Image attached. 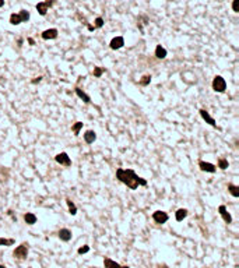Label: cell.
Wrapping results in <instances>:
<instances>
[{
    "mask_svg": "<svg viewBox=\"0 0 239 268\" xmlns=\"http://www.w3.org/2000/svg\"><path fill=\"white\" fill-rule=\"evenodd\" d=\"M168 214L164 212V211H155L154 214H152V219H154L157 223H165L168 221Z\"/></svg>",
    "mask_w": 239,
    "mask_h": 268,
    "instance_id": "cell-5",
    "label": "cell"
},
{
    "mask_svg": "<svg viewBox=\"0 0 239 268\" xmlns=\"http://www.w3.org/2000/svg\"><path fill=\"white\" fill-rule=\"evenodd\" d=\"M102 25H104V18H102V17H97V18H95L94 28H101Z\"/></svg>",
    "mask_w": 239,
    "mask_h": 268,
    "instance_id": "cell-26",
    "label": "cell"
},
{
    "mask_svg": "<svg viewBox=\"0 0 239 268\" xmlns=\"http://www.w3.org/2000/svg\"><path fill=\"white\" fill-rule=\"evenodd\" d=\"M37 10H38V13H39L41 16H45V14L48 13V10H49V7L45 4V2H41V3H38L37 4Z\"/></svg>",
    "mask_w": 239,
    "mask_h": 268,
    "instance_id": "cell-17",
    "label": "cell"
},
{
    "mask_svg": "<svg viewBox=\"0 0 239 268\" xmlns=\"http://www.w3.org/2000/svg\"><path fill=\"white\" fill-rule=\"evenodd\" d=\"M24 221L28 223V225H34V223H37V215L32 212H27L24 215Z\"/></svg>",
    "mask_w": 239,
    "mask_h": 268,
    "instance_id": "cell-15",
    "label": "cell"
},
{
    "mask_svg": "<svg viewBox=\"0 0 239 268\" xmlns=\"http://www.w3.org/2000/svg\"><path fill=\"white\" fill-rule=\"evenodd\" d=\"M218 211H220L221 216H222V219H224V221H225L226 223H231V222H232V216L229 215V212L226 211V207H225V205H220V207H218Z\"/></svg>",
    "mask_w": 239,
    "mask_h": 268,
    "instance_id": "cell-9",
    "label": "cell"
},
{
    "mask_svg": "<svg viewBox=\"0 0 239 268\" xmlns=\"http://www.w3.org/2000/svg\"><path fill=\"white\" fill-rule=\"evenodd\" d=\"M218 168H221L222 171H225V169L228 168V161L224 159V158H221V159L218 161Z\"/></svg>",
    "mask_w": 239,
    "mask_h": 268,
    "instance_id": "cell-25",
    "label": "cell"
},
{
    "mask_svg": "<svg viewBox=\"0 0 239 268\" xmlns=\"http://www.w3.org/2000/svg\"><path fill=\"white\" fill-rule=\"evenodd\" d=\"M55 159H56V162L60 163V165H63V166H70V165H71V159H70V156H69L66 152H60V154H58V155L55 156Z\"/></svg>",
    "mask_w": 239,
    "mask_h": 268,
    "instance_id": "cell-4",
    "label": "cell"
},
{
    "mask_svg": "<svg viewBox=\"0 0 239 268\" xmlns=\"http://www.w3.org/2000/svg\"><path fill=\"white\" fill-rule=\"evenodd\" d=\"M228 191L231 193L234 197H239V187L235 184H228Z\"/></svg>",
    "mask_w": 239,
    "mask_h": 268,
    "instance_id": "cell-19",
    "label": "cell"
},
{
    "mask_svg": "<svg viewBox=\"0 0 239 268\" xmlns=\"http://www.w3.org/2000/svg\"><path fill=\"white\" fill-rule=\"evenodd\" d=\"M232 8H234L235 13H239V0H234V3H232Z\"/></svg>",
    "mask_w": 239,
    "mask_h": 268,
    "instance_id": "cell-29",
    "label": "cell"
},
{
    "mask_svg": "<svg viewBox=\"0 0 239 268\" xmlns=\"http://www.w3.org/2000/svg\"><path fill=\"white\" fill-rule=\"evenodd\" d=\"M13 254H14V257H16V258H20V260H24V258H27V256H28V245H27V243H23V245H20L16 250H14Z\"/></svg>",
    "mask_w": 239,
    "mask_h": 268,
    "instance_id": "cell-3",
    "label": "cell"
},
{
    "mask_svg": "<svg viewBox=\"0 0 239 268\" xmlns=\"http://www.w3.org/2000/svg\"><path fill=\"white\" fill-rule=\"evenodd\" d=\"M58 235L60 237V240H63V242H69L71 239V231H69V229H60Z\"/></svg>",
    "mask_w": 239,
    "mask_h": 268,
    "instance_id": "cell-11",
    "label": "cell"
},
{
    "mask_svg": "<svg viewBox=\"0 0 239 268\" xmlns=\"http://www.w3.org/2000/svg\"><path fill=\"white\" fill-rule=\"evenodd\" d=\"M42 38L43 39H55L58 38V29L56 28H50V29H45L42 32Z\"/></svg>",
    "mask_w": 239,
    "mask_h": 268,
    "instance_id": "cell-8",
    "label": "cell"
},
{
    "mask_svg": "<svg viewBox=\"0 0 239 268\" xmlns=\"http://www.w3.org/2000/svg\"><path fill=\"white\" fill-rule=\"evenodd\" d=\"M116 177L131 190H136L139 186H145L147 184V181L144 179L139 177L131 169H118L116 171Z\"/></svg>",
    "mask_w": 239,
    "mask_h": 268,
    "instance_id": "cell-1",
    "label": "cell"
},
{
    "mask_svg": "<svg viewBox=\"0 0 239 268\" xmlns=\"http://www.w3.org/2000/svg\"><path fill=\"white\" fill-rule=\"evenodd\" d=\"M0 268H7V267H4V266H2V264H0Z\"/></svg>",
    "mask_w": 239,
    "mask_h": 268,
    "instance_id": "cell-34",
    "label": "cell"
},
{
    "mask_svg": "<svg viewBox=\"0 0 239 268\" xmlns=\"http://www.w3.org/2000/svg\"><path fill=\"white\" fill-rule=\"evenodd\" d=\"M88 251H89V247L88 246L80 247V249H79V254H84V253H88Z\"/></svg>",
    "mask_w": 239,
    "mask_h": 268,
    "instance_id": "cell-30",
    "label": "cell"
},
{
    "mask_svg": "<svg viewBox=\"0 0 239 268\" xmlns=\"http://www.w3.org/2000/svg\"><path fill=\"white\" fill-rule=\"evenodd\" d=\"M88 29H89V31H94L95 28H94V27H92V25H88Z\"/></svg>",
    "mask_w": 239,
    "mask_h": 268,
    "instance_id": "cell-32",
    "label": "cell"
},
{
    "mask_svg": "<svg viewBox=\"0 0 239 268\" xmlns=\"http://www.w3.org/2000/svg\"><path fill=\"white\" fill-rule=\"evenodd\" d=\"M76 94L79 95V98H80V99H83L85 103H89V101H91V99H89V97H88L87 94H85V92H83L80 88H76Z\"/></svg>",
    "mask_w": 239,
    "mask_h": 268,
    "instance_id": "cell-18",
    "label": "cell"
},
{
    "mask_svg": "<svg viewBox=\"0 0 239 268\" xmlns=\"http://www.w3.org/2000/svg\"><path fill=\"white\" fill-rule=\"evenodd\" d=\"M186 216H187V210H185V208H179V210L176 211V214H175V218H176V221L178 222L183 221Z\"/></svg>",
    "mask_w": 239,
    "mask_h": 268,
    "instance_id": "cell-13",
    "label": "cell"
},
{
    "mask_svg": "<svg viewBox=\"0 0 239 268\" xmlns=\"http://www.w3.org/2000/svg\"><path fill=\"white\" fill-rule=\"evenodd\" d=\"M18 16H20V18H21V22H27L29 20V13L27 10H20Z\"/></svg>",
    "mask_w": 239,
    "mask_h": 268,
    "instance_id": "cell-22",
    "label": "cell"
},
{
    "mask_svg": "<svg viewBox=\"0 0 239 268\" xmlns=\"http://www.w3.org/2000/svg\"><path fill=\"white\" fill-rule=\"evenodd\" d=\"M213 89L216 92H224L226 89V82L221 76H217L213 80Z\"/></svg>",
    "mask_w": 239,
    "mask_h": 268,
    "instance_id": "cell-2",
    "label": "cell"
},
{
    "mask_svg": "<svg viewBox=\"0 0 239 268\" xmlns=\"http://www.w3.org/2000/svg\"><path fill=\"white\" fill-rule=\"evenodd\" d=\"M155 56H157L158 59H165V57H166V50H165V47H162L161 45H158V46L155 47Z\"/></svg>",
    "mask_w": 239,
    "mask_h": 268,
    "instance_id": "cell-16",
    "label": "cell"
},
{
    "mask_svg": "<svg viewBox=\"0 0 239 268\" xmlns=\"http://www.w3.org/2000/svg\"><path fill=\"white\" fill-rule=\"evenodd\" d=\"M14 243L13 239H4V237H0V246H11Z\"/></svg>",
    "mask_w": 239,
    "mask_h": 268,
    "instance_id": "cell-24",
    "label": "cell"
},
{
    "mask_svg": "<svg viewBox=\"0 0 239 268\" xmlns=\"http://www.w3.org/2000/svg\"><path fill=\"white\" fill-rule=\"evenodd\" d=\"M66 202H67V205H69V212L71 214V215H76L77 214V208H76V205H74V202L71 201V200H66Z\"/></svg>",
    "mask_w": 239,
    "mask_h": 268,
    "instance_id": "cell-20",
    "label": "cell"
},
{
    "mask_svg": "<svg viewBox=\"0 0 239 268\" xmlns=\"http://www.w3.org/2000/svg\"><path fill=\"white\" fill-rule=\"evenodd\" d=\"M120 268H129V267H127V266H125V267H120Z\"/></svg>",
    "mask_w": 239,
    "mask_h": 268,
    "instance_id": "cell-35",
    "label": "cell"
},
{
    "mask_svg": "<svg viewBox=\"0 0 239 268\" xmlns=\"http://www.w3.org/2000/svg\"><path fill=\"white\" fill-rule=\"evenodd\" d=\"M199 166L203 172H208V173H214V172L217 171L216 165H213V163H210V162H204V161H200Z\"/></svg>",
    "mask_w": 239,
    "mask_h": 268,
    "instance_id": "cell-6",
    "label": "cell"
},
{
    "mask_svg": "<svg viewBox=\"0 0 239 268\" xmlns=\"http://www.w3.org/2000/svg\"><path fill=\"white\" fill-rule=\"evenodd\" d=\"M83 129V122H77L76 124H74L73 127H71V130H73V133L76 134V136H79L80 134V130Z\"/></svg>",
    "mask_w": 239,
    "mask_h": 268,
    "instance_id": "cell-23",
    "label": "cell"
},
{
    "mask_svg": "<svg viewBox=\"0 0 239 268\" xmlns=\"http://www.w3.org/2000/svg\"><path fill=\"white\" fill-rule=\"evenodd\" d=\"M55 2H56V0H46V2H45V4H46L48 7L50 8V7H52L53 4H55Z\"/></svg>",
    "mask_w": 239,
    "mask_h": 268,
    "instance_id": "cell-31",
    "label": "cell"
},
{
    "mask_svg": "<svg viewBox=\"0 0 239 268\" xmlns=\"http://www.w3.org/2000/svg\"><path fill=\"white\" fill-rule=\"evenodd\" d=\"M150 81H151V76H144L141 80H140V84L147 85V84H150Z\"/></svg>",
    "mask_w": 239,
    "mask_h": 268,
    "instance_id": "cell-27",
    "label": "cell"
},
{
    "mask_svg": "<svg viewBox=\"0 0 239 268\" xmlns=\"http://www.w3.org/2000/svg\"><path fill=\"white\" fill-rule=\"evenodd\" d=\"M104 266H105V268H120V266H119L116 261H113L112 258H109V257L104 258Z\"/></svg>",
    "mask_w": 239,
    "mask_h": 268,
    "instance_id": "cell-14",
    "label": "cell"
},
{
    "mask_svg": "<svg viewBox=\"0 0 239 268\" xmlns=\"http://www.w3.org/2000/svg\"><path fill=\"white\" fill-rule=\"evenodd\" d=\"M4 6V0H0V7H3Z\"/></svg>",
    "mask_w": 239,
    "mask_h": 268,
    "instance_id": "cell-33",
    "label": "cell"
},
{
    "mask_svg": "<svg viewBox=\"0 0 239 268\" xmlns=\"http://www.w3.org/2000/svg\"><path fill=\"white\" fill-rule=\"evenodd\" d=\"M104 71H105L104 68H101V67H95V68H94V76H95V77H101V76H102Z\"/></svg>",
    "mask_w": 239,
    "mask_h": 268,
    "instance_id": "cell-28",
    "label": "cell"
},
{
    "mask_svg": "<svg viewBox=\"0 0 239 268\" xmlns=\"http://www.w3.org/2000/svg\"><path fill=\"white\" fill-rule=\"evenodd\" d=\"M200 115H201V117L206 120V123L211 124V126H216V120H214V117L213 116H210V113L206 111V109H201V111H200Z\"/></svg>",
    "mask_w": 239,
    "mask_h": 268,
    "instance_id": "cell-10",
    "label": "cell"
},
{
    "mask_svg": "<svg viewBox=\"0 0 239 268\" xmlns=\"http://www.w3.org/2000/svg\"><path fill=\"white\" fill-rule=\"evenodd\" d=\"M10 24H13V25H18V24H21V18H20L18 14H11L10 16Z\"/></svg>",
    "mask_w": 239,
    "mask_h": 268,
    "instance_id": "cell-21",
    "label": "cell"
},
{
    "mask_svg": "<svg viewBox=\"0 0 239 268\" xmlns=\"http://www.w3.org/2000/svg\"><path fill=\"white\" fill-rule=\"evenodd\" d=\"M95 138H97V134H95V132H92V130L85 132L84 140H85V142H87V144H92V142L95 141Z\"/></svg>",
    "mask_w": 239,
    "mask_h": 268,
    "instance_id": "cell-12",
    "label": "cell"
},
{
    "mask_svg": "<svg viewBox=\"0 0 239 268\" xmlns=\"http://www.w3.org/2000/svg\"><path fill=\"white\" fill-rule=\"evenodd\" d=\"M123 45H125V39H123V38H122V37H115L112 41H110L109 46H110V49L116 50V49H120Z\"/></svg>",
    "mask_w": 239,
    "mask_h": 268,
    "instance_id": "cell-7",
    "label": "cell"
}]
</instances>
